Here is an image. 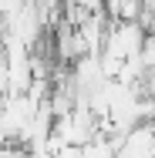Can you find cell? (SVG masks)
Returning a JSON list of instances; mask_svg holds the SVG:
<instances>
[{
  "label": "cell",
  "instance_id": "obj_1",
  "mask_svg": "<svg viewBox=\"0 0 155 158\" xmlns=\"http://www.w3.org/2000/svg\"><path fill=\"white\" fill-rule=\"evenodd\" d=\"M20 158H54V155H51V152H37V148H27Z\"/></svg>",
  "mask_w": 155,
  "mask_h": 158
}]
</instances>
